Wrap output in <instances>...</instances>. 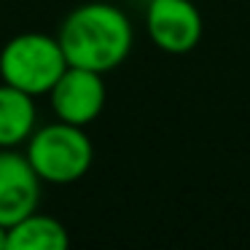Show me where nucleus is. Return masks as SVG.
<instances>
[{"label": "nucleus", "instance_id": "f257e3e1", "mask_svg": "<svg viewBox=\"0 0 250 250\" xmlns=\"http://www.w3.org/2000/svg\"><path fill=\"white\" fill-rule=\"evenodd\" d=\"M67 65L94 73H110L129 57L135 46L132 22L113 3H83L65 17L57 33Z\"/></svg>", "mask_w": 250, "mask_h": 250}, {"label": "nucleus", "instance_id": "f03ea898", "mask_svg": "<svg viewBox=\"0 0 250 250\" xmlns=\"http://www.w3.org/2000/svg\"><path fill=\"white\" fill-rule=\"evenodd\" d=\"M24 146V156L33 164L41 183L70 186L81 180L94 162V146L83 126L65 124L60 119L35 129Z\"/></svg>", "mask_w": 250, "mask_h": 250}, {"label": "nucleus", "instance_id": "7ed1b4c3", "mask_svg": "<svg viewBox=\"0 0 250 250\" xmlns=\"http://www.w3.org/2000/svg\"><path fill=\"white\" fill-rule=\"evenodd\" d=\"M67 70L60 41L43 33H19L0 49V78L3 83L41 97L49 94L57 78Z\"/></svg>", "mask_w": 250, "mask_h": 250}, {"label": "nucleus", "instance_id": "20e7f679", "mask_svg": "<svg viewBox=\"0 0 250 250\" xmlns=\"http://www.w3.org/2000/svg\"><path fill=\"white\" fill-rule=\"evenodd\" d=\"M146 30L156 49L188 54L205 35V19L191 0H148Z\"/></svg>", "mask_w": 250, "mask_h": 250}, {"label": "nucleus", "instance_id": "39448f33", "mask_svg": "<svg viewBox=\"0 0 250 250\" xmlns=\"http://www.w3.org/2000/svg\"><path fill=\"white\" fill-rule=\"evenodd\" d=\"M49 100H51V110L60 121L86 129L103 113L108 89H105L103 73L67 65V70L49 89Z\"/></svg>", "mask_w": 250, "mask_h": 250}, {"label": "nucleus", "instance_id": "423d86ee", "mask_svg": "<svg viewBox=\"0 0 250 250\" xmlns=\"http://www.w3.org/2000/svg\"><path fill=\"white\" fill-rule=\"evenodd\" d=\"M41 202V178L35 175L33 164L17 148L0 151V223L14 226L38 210Z\"/></svg>", "mask_w": 250, "mask_h": 250}, {"label": "nucleus", "instance_id": "0eeeda50", "mask_svg": "<svg viewBox=\"0 0 250 250\" xmlns=\"http://www.w3.org/2000/svg\"><path fill=\"white\" fill-rule=\"evenodd\" d=\"M38 124L35 97L11 83H0V151L19 148L30 140Z\"/></svg>", "mask_w": 250, "mask_h": 250}, {"label": "nucleus", "instance_id": "6e6552de", "mask_svg": "<svg viewBox=\"0 0 250 250\" xmlns=\"http://www.w3.org/2000/svg\"><path fill=\"white\" fill-rule=\"evenodd\" d=\"M70 245L67 229L57 218L33 210L8 226V250H65Z\"/></svg>", "mask_w": 250, "mask_h": 250}, {"label": "nucleus", "instance_id": "1a4fd4ad", "mask_svg": "<svg viewBox=\"0 0 250 250\" xmlns=\"http://www.w3.org/2000/svg\"><path fill=\"white\" fill-rule=\"evenodd\" d=\"M0 250H8V229L0 223Z\"/></svg>", "mask_w": 250, "mask_h": 250}]
</instances>
